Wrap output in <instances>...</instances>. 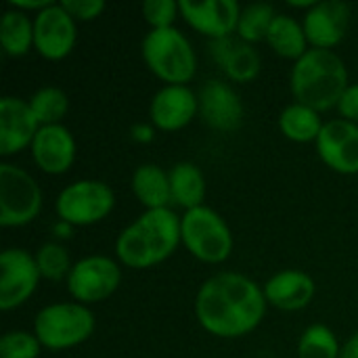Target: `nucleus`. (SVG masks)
Segmentation results:
<instances>
[{"mask_svg": "<svg viewBox=\"0 0 358 358\" xmlns=\"http://www.w3.org/2000/svg\"><path fill=\"white\" fill-rule=\"evenodd\" d=\"M264 289L245 275L218 273L195 296L199 325L218 338H243L254 331L266 313Z\"/></svg>", "mask_w": 358, "mask_h": 358, "instance_id": "nucleus-1", "label": "nucleus"}, {"mask_svg": "<svg viewBox=\"0 0 358 358\" xmlns=\"http://www.w3.org/2000/svg\"><path fill=\"white\" fill-rule=\"evenodd\" d=\"M180 216L170 210H145L132 224H128L117 241V260L128 268H151L174 254L180 237Z\"/></svg>", "mask_w": 358, "mask_h": 358, "instance_id": "nucleus-2", "label": "nucleus"}, {"mask_svg": "<svg viewBox=\"0 0 358 358\" xmlns=\"http://www.w3.org/2000/svg\"><path fill=\"white\" fill-rule=\"evenodd\" d=\"M348 86L346 65L334 50L308 48V52L294 63L292 92L296 103H302L319 113L338 107Z\"/></svg>", "mask_w": 358, "mask_h": 358, "instance_id": "nucleus-3", "label": "nucleus"}, {"mask_svg": "<svg viewBox=\"0 0 358 358\" xmlns=\"http://www.w3.org/2000/svg\"><path fill=\"white\" fill-rule=\"evenodd\" d=\"M145 65L166 84L187 86L197 71V57L191 42L176 27L151 29L143 38Z\"/></svg>", "mask_w": 358, "mask_h": 358, "instance_id": "nucleus-4", "label": "nucleus"}, {"mask_svg": "<svg viewBox=\"0 0 358 358\" xmlns=\"http://www.w3.org/2000/svg\"><path fill=\"white\" fill-rule=\"evenodd\" d=\"M94 331V315L80 302H59L42 308L34 321V336L48 350H65L86 342Z\"/></svg>", "mask_w": 358, "mask_h": 358, "instance_id": "nucleus-5", "label": "nucleus"}, {"mask_svg": "<svg viewBox=\"0 0 358 358\" xmlns=\"http://www.w3.org/2000/svg\"><path fill=\"white\" fill-rule=\"evenodd\" d=\"M180 237L189 254L206 264H220L233 252V235L224 218L212 208L199 206L185 212Z\"/></svg>", "mask_w": 358, "mask_h": 358, "instance_id": "nucleus-6", "label": "nucleus"}, {"mask_svg": "<svg viewBox=\"0 0 358 358\" xmlns=\"http://www.w3.org/2000/svg\"><path fill=\"white\" fill-rule=\"evenodd\" d=\"M42 210V191L36 178L13 164H0V224L25 227Z\"/></svg>", "mask_w": 358, "mask_h": 358, "instance_id": "nucleus-7", "label": "nucleus"}, {"mask_svg": "<svg viewBox=\"0 0 358 358\" xmlns=\"http://www.w3.org/2000/svg\"><path fill=\"white\" fill-rule=\"evenodd\" d=\"M115 195L101 180H76L57 197V216L71 227H90L111 214Z\"/></svg>", "mask_w": 358, "mask_h": 358, "instance_id": "nucleus-8", "label": "nucleus"}, {"mask_svg": "<svg viewBox=\"0 0 358 358\" xmlns=\"http://www.w3.org/2000/svg\"><path fill=\"white\" fill-rule=\"evenodd\" d=\"M122 281V271L107 256H88L73 264L67 277V289L80 304H96L107 300Z\"/></svg>", "mask_w": 358, "mask_h": 358, "instance_id": "nucleus-9", "label": "nucleus"}, {"mask_svg": "<svg viewBox=\"0 0 358 358\" xmlns=\"http://www.w3.org/2000/svg\"><path fill=\"white\" fill-rule=\"evenodd\" d=\"M40 279L36 256L19 248L4 250L0 256V308L8 313L25 304Z\"/></svg>", "mask_w": 358, "mask_h": 358, "instance_id": "nucleus-10", "label": "nucleus"}, {"mask_svg": "<svg viewBox=\"0 0 358 358\" xmlns=\"http://www.w3.org/2000/svg\"><path fill=\"white\" fill-rule=\"evenodd\" d=\"M78 38L76 19L61 6L50 4L34 17V48L48 61L65 59Z\"/></svg>", "mask_w": 358, "mask_h": 358, "instance_id": "nucleus-11", "label": "nucleus"}, {"mask_svg": "<svg viewBox=\"0 0 358 358\" xmlns=\"http://www.w3.org/2000/svg\"><path fill=\"white\" fill-rule=\"evenodd\" d=\"M178 6L185 21L195 31L212 40L229 38L237 34L241 6L235 0H203V2L178 0Z\"/></svg>", "mask_w": 358, "mask_h": 358, "instance_id": "nucleus-12", "label": "nucleus"}, {"mask_svg": "<svg viewBox=\"0 0 358 358\" xmlns=\"http://www.w3.org/2000/svg\"><path fill=\"white\" fill-rule=\"evenodd\" d=\"M317 151L325 166L340 174H358V124L348 120L325 122Z\"/></svg>", "mask_w": 358, "mask_h": 358, "instance_id": "nucleus-13", "label": "nucleus"}, {"mask_svg": "<svg viewBox=\"0 0 358 358\" xmlns=\"http://www.w3.org/2000/svg\"><path fill=\"white\" fill-rule=\"evenodd\" d=\"M199 111V96L189 86L166 84L155 92L149 105L151 124L164 132L182 130Z\"/></svg>", "mask_w": 358, "mask_h": 358, "instance_id": "nucleus-14", "label": "nucleus"}, {"mask_svg": "<svg viewBox=\"0 0 358 358\" xmlns=\"http://www.w3.org/2000/svg\"><path fill=\"white\" fill-rule=\"evenodd\" d=\"M40 124L27 101L17 96L0 99V155L8 157L31 147Z\"/></svg>", "mask_w": 358, "mask_h": 358, "instance_id": "nucleus-15", "label": "nucleus"}, {"mask_svg": "<svg viewBox=\"0 0 358 358\" xmlns=\"http://www.w3.org/2000/svg\"><path fill=\"white\" fill-rule=\"evenodd\" d=\"M304 34L313 48L331 50L338 46L350 25V6L340 0L317 2L304 15Z\"/></svg>", "mask_w": 358, "mask_h": 358, "instance_id": "nucleus-16", "label": "nucleus"}, {"mask_svg": "<svg viewBox=\"0 0 358 358\" xmlns=\"http://www.w3.org/2000/svg\"><path fill=\"white\" fill-rule=\"evenodd\" d=\"M199 111L203 122L220 132L237 130L243 122V103L235 88L222 80H210L199 92Z\"/></svg>", "mask_w": 358, "mask_h": 358, "instance_id": "nucleus-17", "label": "nucleus"}, {"mask_svg": "<svg viewBox=\"0 0 358 358\" xmlns=\"http://www.w3.org/2000/svg\"><path fill=\"white\" fill-rule=\"evenodd\" d=\"M29 149L34 164L46 174H65L76 159V141L63 124L40 126Z\"/></svg>", "mask_w": 358, "mask_h": 358, "instance_id": "nucleus-18", "label": "nucleus"}, {"mask_svg": "<svg viewBox=\"0 0 358 358\" xmlns=\"http://www.w3.org/2000/svg\"><path fill=\"white\" fill-rule=\"evenodd\" d=\"M264 298L271 306L279 308V310H302L306 308L317 292V285L313 281L310 275L302 273V271H281L277 275H273L266 283H264Z\"/></svg>", "mask_w": 358, "mask_h": 358, "instance_id": "nucleus-19", "label": "nucleus"}, {"mask_svg": "<svg viewBox=\"0 0 358 358\" xmlns=\"http://www.w3.org/2000/svg\"><path fill=\"white\" fill-rule=\"evenodd\" d=\"M212 57L224 69L229 80L237 84L252 82L260 73V67H262L258 50L252 44L233 36L212 40Z\"/></svg>", "mask_w": 358, "mask_h": 358, "instance_id": "nucleus-20", "label": "nucleus"}, {"mask_svg": "<svg viewBox=\"0 0 358 358\" xmlns=\"http://www.w3.org/2000/svg\"><path fill=\"white\" fill-rule=\"evenodd\" d=\"M132 193L147 210L168 208L172 201L170 172L159 168L157 164H143L132 174Z\"/></svg>", "mask_w": 358, "mask_h": 358, "instance_id": "nucleus-21", "label": "nucleus"}, {"mask_svg": "<svg viewBox=\"0 0 358 358\" xmlns=\"http://www.w3.org/2000/svg\"><path fill=\"white\" fill-rule=\"evenodd\" d=\"M266 42L283 59L298 61L308 52V38L304 34V25L289 15L277 13L273 25L268 29Z\"/></svg>", "mask_w": 358, "mask_h": 358, "instance_id": "nucleus-22", "label": "nucleus"}, {"mask_svg": "<svg viewBox=\"0 0 358 358\" xmlns=\"http://www.w3.org/2000/svg\"><path fill=\"white\" fill-rule=\"evenodd\" d=\"M170 187H172V201L185 208V212L203 206L206 178L195 164L178 162L170 170Z\"/></svg>", "mask_w": 358, "mask_h": 358, "instance_id": "nucleus-23", "label": "nucleus"}, {"mask_svg": "<svg viewBox=\"0 0 358 358\" xmlns=\"http://www.w3.org/2000/svg\"><path fill=\"white\" fill-rule=\"evenodd\" d=\"M0 44L8 57H23L34 46V19L17 8L4 10L0 19Z\"/></svg>", "mask_w": 358, "mask_h": 358, "instance_id": "nucleus-24", "label": "nucleus"}, {"mask_svg": "<svg viewBox=\"0 0 358 358\" xmlns=\"http://www.w3.org/2000/svg\"><path fill=\"white\" fill-rule=\"evenodd\" d=\"M323 122L319 111L302 105V103H292L287 105L281 115H279V130L283 132L285 138L294 143H310L319 138L323 130Z\"/></svg>", "mask_w": 358, "mask_h": 358, "instance_id": "nucleus-25", "label": "nucleus"}, {"mask_svg": "<svg viewBox=\"0 0 358 358\" xmlns=\"http://www.w3.org/2000/svg\"><path fill=\"white\" fill-rule=\"evenodd\" d=\"M275 17H277V13H275L273 4H266V2L248 4L245 8H241V17H239V25H237V38L248 42V44L266 40Z\"/></svg>", "mask_w": 358, "mask_h": 358, "instance_id": "nucleus-26", "label": "nucleus"}, {"mask_svg": "<svg viewBox=\"0 0 358 358\" xmlns=\"http://www.w3.org/2000/svg\"><path fill=\"white\" fill-rule=\"evenodd\" d=\"M27 103H29L40 126L61 124V120L65 117V113L69 109L67 94L57 86H44V88L36 90Z\"/></svg>", "mask_w": 358, "mask_h": 358, "instance_id": "nucleus-27", "label": "nucleus"}, {"mask_svg": "<svg viewBox=\"0 0 358 358\" xmlns=\"http://www.w3.org/2000/svg\"><path fill=\"white\" fill-rule=\"evenodd\" d=\"M340 352L338 338L327 325H310L298 342V358H340Z\"/></svg>", "mask_w": 358, "mask_h": 358, "instance_id": "nucleus-28", "label": "nucleus"}, {"mask_svg": "<svg viewBox=\"0 0 358 358\" xmlns=\"http://www.w3.org/2000/svg\"><path fill=\"white\" fill-rule=\"evenodd\" d=\"M36 264H38L40 277L48 281H63L69 277L73 268L69 254L61 243H44L36 252Z\"/></svg>", "mask_w": 358, "mask_h": 358, "instance_id": "nucleus-29", "label": "nucleus"}, {"mask_svg": "<svg viewBox=\"0 0 358 358\" xmlns=\"http://www.w3.org/2000/svg\"><path fill=\"white\" fill-rule=\"evenodd\" d=\"M40 340L27 331H8L0 340V358H38Z\"/></svg>", "mask_w": 358, "mask_h": 358, "instance_id": "nucleus-30", "label": "nucleus"}, {"mask_svg": "<svg viewBox=\"0 0 358 358\" xmlns=\"http://www.w3.org/2000/svg\"><path fill=\"white\" fill-rule=\"evenodd\" d=\"M178 15H180V6L176 0H147L143 4V17L151 25V29L174 27Z\"/></svg>", "mask_w": 358, "mask_h": 358, "instance_id": "nucleus-31", "label": "nucleus"}, {"mask_svg": "<svg viewBox=\"0 0 358 358\" xmlns=\"http://www.w3.org/2000/svg\"><path fill=\"white\" fill-rule=\"evenodd\" d=\"M73 19L80 21H92L105 10L103 0H61L59 2Z\"/></svg>", "mask_w": 358, "mask_h": 358, "instance_id": "nucleus-32", "label": "nucleus"}, {"mask_svg": "<svg viewBox=\"0 0 358 358\" xmlns=\"http://www.w3.org/2000/svg\"><path fill=\"white\" fill-rule=\"evenodd\" d=\"M338 111L342 120H348L352 124H358V84H350L346 92L342 94L338 103Z\"/></svg>", "mask_w": 358, "mask_h": 358, "instance_id": "nucleus-33", "label": "nucleus"}, {"mask_svg": "<svg viewBox=\"0 0 358 358\" xmlns=\"http://www.w3.org/2000/svg\"><path fill=\"white\" fill-rule=\"evenodd\" d=\"M50 4H52L50 0H10V8L23 10V13H27V10L40 13V10H44L46 6H50Z\"/></svg>", "mask_w": 358, "mask_h": 358, "instance_id": "nucleus-34", "label": "nucleus"}, {"mask_svg": "<svg viewBox=\"0 0 358 358\" xmlns=\"http://www.w3.org/2000/svg\"><path fill=\"white\" fill-rule=\"evenodd\" d=\"M132 138L138 141V143H151L153 136H155V126L153 124H136L132 126Z\"/></svg>", "mask_w": 358, "mask_h": 358, "instance_id": "nucleus-35", "label": "nucleus"}, {"mask_svg": "<svg viewBox=\"0 0 358 358\" xmlns=\"http://www.w3.org/2000/svg\"><path fill=\"white\" fill-rule=\"evenodd\" d=\"M340 358H358V331L342 346Z\"/></svg>", "mask_w": 358, "mask_h": 358, "instance_id": "nucleus-36", "label": "nucleus"}, {"mask_svg": "<svg viewBox=\"0 0 358 358\" xmlns=\"http://www.w3.org/2000/svg\"><path fill=\"white\" fill-rule=\"evenodd\" d=\"M71 229H73L71 224H67V222H61V220H59V224L55 227V231L59 233V237H69Z\"/></svg>", "mask_w": 358, "mask_h": 358, "instance_id": "nucleus-37", "label": "nucleus"}]
</instances>
